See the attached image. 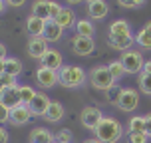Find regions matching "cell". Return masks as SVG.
I'll use <instances>...</instances> for the list:
<instances>
[{
	"label": "cell",
	"mask_w": 151,
	"mask_h": 143,
	"mask_svg": "<svg viewBox=\"0 0 151 143\" xmlns=\"http://www.w3.org/2000/svg\"><path fill=\"white\" fill-rule=\"evenodd\" d=\"M93 133L101 143H117L123 137V125L115 117H104L99 125L93 129Z\"/></svg>",
	"instance_id": "1"
},
{
	"label": "cell",
	"mask_w": 151,
	"mask_h": 143,
	"mask_svg": "<svg viewBox=\"0 0 151 143\" xmlns=\"http://www.w3.org/2000/svg\"><path fill=\"white\" fill-rule=\"evenodd\" d=\"M60 74V83L68 90H76V88H82L83 83L88 82V74L82 66H62Z\"/></svg>",
	"instance_id": "2"
},
{
	"label": "cell",
	"mask_w": 151,
	"mask_h": 143,
	"mask_svg": "<svg viewBox=\"0 0 151 143\" xmlns=\"http://www.w3.org/2000/svg\"><path fill=\"white\" fill-rule=\"evenodd\" d=\"M88 82L91 83L93 90H98V91H107L115 83L111 74H109V70H107V66H96V68H91L90 74H88Z\"/></svg>",
	"instance_id": "3"
},
{
	"label": "cell",
	"mask_w": 151,
	"mask_h": 143,
	"mask_svg": "<svg viewBox=\"0 0 151 143\" xmlns=\"http://www.w3.org/2000/svg\"><path fill=\"white\" fill-rule=\"evenodd\" d=\"M119 62L123 64V68H125V74H141L143 72V66H145V60L143 56L139 52H133V50H127V52L121 54Z\"/></svg>",
	"instance_id": "4"
},
{
	"label": "cell",
	"mask_w": 151,
	"mask_h": 143,
	"mask_svg": "<svg viewBox=\"0 0 151 143\" xmlns=\"http://www.w3.org/2000/svg\"><path fill=\"white\" fill-rule=\"evenodd\" d=\"M106 115L101 113V109L96 106H86L82 109V113H80V121H82V125L86 129H90V131H93V129L99 125V121L104 119Z\"/></svg>",
	"instance_id": "5"
},
{
	"label": "cell",
	"mask_w": 151,
	"mask_h": 143,
	"mask_svg": "<svg viewBox=\"0 0 151 143\" xmlns=\"http://www.w3.org/2000/svg\"><path fill=\"white\" fill-rule=\"evenodd\" d=\"M117 107L125 113H131L139 107V91L133 90V88H123L121 91V98L117 101Z\"/></svg>",
	"instance_id": "6"
},
{
	"label": "cell",
	"mask_w": 151,
	"mask_h": 143,
	"mask_svg": "<svg viewBox=\"0 0 151 143\" xmlns=\"http://www.w3.org/2000/svg\"><path fill=\"white\" fill-rule=\"evenodd\" d=\"M36 82L40 88H54L56 83H60V74L56 72V70H50V68H44V66H40L36 70Z\"/></svg>",
	"instance_id": "7"
},
{
	"label": "cell",
	"mask_w": 151,
	"mask_h": 143,
	"mask_svg": "<svg viewBox=\"0 0 151 143\" xmlns=\"http://www.w3.org/2000/svg\"><path fill=\"white\" fill-rule=\"evenodd\" d=\"M72 50H74V54H78V56H90V54H93V50H96V42H93V38L78 36V34H76V36L72 38Z\"/></svg>",
	"instance_id": "8"
},
{
	"label": "cell",
	"mask_w": 151,
	"mask_h": 143,
	"mask_svg": "<svg viewBox=\"0 0 151 143\" xmlns=\"http://www.w3.org/2000/svg\"><path fill=\"white\" fill-rule=\"evenodd\" d=\"M0 101L8 107V109H14V107L22 106V99H20V86H6L4 91L0 93Z\"/></svg>",
	"instance_id": "9"
},
{
	"label": "cell",
	"mask_w": 151,
	"mask_h": 143,
	"mask_svg": "<svg viewBox=\"0 0 151 143\" xmlns=\"http://www.w3.org/2000/svg\"><path fill=\"white\" fill-rule=\"evenodd\" d=\"M26 50H28V56H30V58H34V60L40 62L50 48H48L46 38H30V40H28V46H26Z\"/></svg>",
	"instance_id": "10"
},
{
	"label": "cell",
	"mask_w": 151,
	"mask_h": 143,
	"mask_svg": "<svg viewBox=\"0 0 151 143\" xmlns=\"http://www.w3.org/2000/svg\"><path fill=\"white\" fill-rule=\"evenodd\" d=\"M109 14V4L106 0H96V2H88V16L90 20H104Z\"/></svg>",
	"instance_id": "11"
},
{
	"label": "cell",
	"mask_w": 151,
	"mask_h": 143,
	"mask_svg": "<svg viewBox=\"0 0 151 143\" xmlns=\"http://www.w3.org/2000/svg\"><path fill=\"white\" fill-rule=\"evenodd\" d=\"M48 106H50V98L46 93H42V91H38L36 98L32 99V103L28 107H30V111H32V117H44Z\"/></svg>",
	"instance_id": "12"
},
{
	"label": "cell",
	"mask_w": 151,
	"mask_h": 143,
	"mask_svg": "<svg viewBox=\"0 0 151 143\" xmlns=\"http://www.w3.org/2000/svg\"><path fill=\"white\" fill-rule=\"evenodd\" d=\"M30 119H32V111H30L28 106H18V107H14V109L10 111V123L16 125V127L26 125Z\"/></svg>",
	"instance_id": "13"
},
{
	"label": "cell",
	"mask_w": 151,
	"mask_h": 143,
	"mask_svg": "<svg viewBox=\"0 0 151 143\" xmlns=\"http://www.w3.org/2000/svg\"><path fill=\"white\" fill-rule=\"evenodd\" d=\"M40 66L60 72L62 66H64V58H62V54L58 52V50H48V52L44 54V58L40 60Z\"/></svg>",
	"instance_id": "14"
},
{
	"label": "cell",
	"mask_w": 151,
	"mask_h": 143,
	"mask_svg": "<svg viewBox=\"0 0 151 143\" xmlns=\"http://www.w3.org/2000/svg\"><path fill=\"white\" fill-rule=\"evenodd\" d=\"M107 44L111 46L113 50H121V52H127L131 50V46L135 44V36L129 34V36H107Z\"/></svg>",
	"instance_id": "15"
},
{
	"label": "cell",
	"mask_w": 151,
	"mask_h": 143,
	"mask_svg": "<svg viewBox=\"0 0 151 143\" xmlns=\"http://www.w3.org/2000/svg\"><path fill=\"white\" fill-rule=\"evenodd\" d=\"M54 22L58 24L62 30H70V28H76L78 18H76V12L72 8H62V12L58 14V18H56Z\"/></svg>",
	"instance_id": "16"
},
{
	"label": "cell",
	"mask_w": 151,
	"mask_h": 143,
	"mask_svg": "<svg viewBox=\"0 0 151 143\" xmlns=\"http://www.w3.org/2000/svg\"><path fill=\"white\" fill-rule=\"evenodd\" d=\"M26 30H28L30 38H44L46 20L38 18V16H30V18L26 20Z\"/></svg>",
	"instance_id": "17"
},
{
	"label": "cell",
	"mask_w": 151,
	"mask_h": 143,
	"mask_svg": "<svg viewBox=\"0 0 151 143\" xmlns=\"http://www.w3.org/2000/svg\"><path fill=\"white\" fill-rule=\"evenodd\" d=\"M64 115H66V111H64V106L60 101H50V106L44 113V119L48 123H58V121L64 119Z\"/></svg>",
	"instance_id": "18"
},
{
	"label": "cell",
	"mask_w": 151,
	"mask_h": 143,
	"mask_svg": "<svg viewBox=\"0 0 151 143\" xmlns=\"http://www.w3.org/2000/svg\"><path fill=\"white\" fill-rule=\"evenodd\" d=\"M56 137L50 129L46 127H34L30 131V143H54Z\"/></svg>",
	"instance_id": "19"
},
{
	"label": "cell",
	"mask_w": 151,
	"mask_h": 143,
	"mask_svg": "<svg viewBox=\"0 0 151 143\" xmlns=\"http://www.w3.org/2000/svg\"><path fill=\"white\" fill-rule=\"evenodd\" d=\"M62 34H64V30H62V28L54 22V20H48V22H46L44 38H46V42H48V44H56V42H60V40H62Z\"/></svg>",
	"instance_id": "20"
},
{
	"label": "cell",
	"mask_w": 151,
	"mask_h": 143,
	"mask_svg": "<svg viewBox=\"0 0 151 143\" xmlns=\"http://www.w3.org/2000/svg\"><path fill=\"white\" fill-rule=\"evenodd\" d=\"M32 16H38L42 20H50V0H34L32 4Z\"/></svg>",
	"instance_id": "21"
},
{
	"label": "cell",
	"mask_w": 151,
	"mask_h": 143,
	"mask_svg": "<svg viewBox=\"0 0 151 143\" xmlns=\"http://www.w3.org/2000/svg\"><path fill=\"white\" fill-rule=\"evenodd\" d=\"M22 74V62L14 58V56H8L4 60V75H10V78H16V75Z\"/></svg>",
	"instance_id": "22"
},
{
	"label": "cell",
	"mask_w": 151,
	"mask_h": 143,
	"mask_svg": "<svg viewBox=\"0 0 151 143\" xmlns=\"http://www.w3.org/2000/svg\"><path fill=\"white\" fill-rule=\"evenodd\" d=\"M131 34V26L127 20H115L109 24V36H129Z\"/></svg>",
	"instance_id": "23"
},
{
	"label": "cell",
	"mask_w": 151,
	"mask_h": 143,
	"mask_svg": "<svg viewBox=\"0 0 151 143\" xmlns=\"http://www.w3.org/2000/svg\"><path fill=\"white\" fill-rule=\"evenodd\" d=\"M76 34H78V36H88V38H91L93 34H96L93 22H91L90 18H80V20L76 22Z\"/></svg>",
	"instance_id": "24"
},
{
	"label": "cell",
	"mask_w": 151,
	"mask_h": 143,
	"mask_svg": "<svg viewBox=\"0 0 151 143\" xmlns=\"http://www.w3.org/2000/svg\"><path fill=\"white\" fill-rule=\"evenodd\" d=\"M107 70H109V74H111L113 82H119L121 78L125 75V68H123V64H121L119 60H113L107 64Z\"/></svg>",
	"instance_id": "25"
},
{
	"label": "cell",
	"mask_w": 151,
	"mask_h": 143,
	"mask_svg": "<svg viewBox=\"0 0 151 143\" xmlns=\"http://www.w3.org/2000/svg\"><path fill=\"white\" fill-rule=\"evenodd\" d=\"M38 91L32 86H20V99H22V106H30L32 99L36 98Z\"/></svg>",
	"instance_id": "26"
},
{
	"label": "cell",
	"mask_w": 151,
	"mask_h": 143,
	"mask_svg": "<svg viewBox=\"0 0 151 143\" xmlns=\"http://www.w3.org/2000/svg\"><path fill=\"white\" fill-rule=\"evenodd\" d=\"M131 131H145V117L143 115H133L127 121V133Z\"/></svg>",
	"instance_id": "27"
},
{
	"label": "cell",
	"mask_w": 151,
	"mask_h": 143,
	"mask_svg": "<svg viewBox=\"0 0 151 143\" xmlns=\"http://www.w3.org/2000/svg\"><path fill=\"white\" fill-rule=\"evenodd\" d=\"M137 86H139V91L145 93V96H151V74H139L137 78Z\"/></svg>",
	"instance_id": "28"
},
{
	"label": "cell",
	"mask_w": 151,
	"mask_h": 143,
	"mask_svg": "<svg viewBox=\"0 0 151 143\" xmlns=\"http://www.w3.org/2000/svg\"><path fill=\"white\" fill-rule=\"evenodd\" d=\"M135 44H139L143 50H151V34L145 28H141V30L135 34Z\"/></svg>",
	"instance_id": "29"
},
{
	"label": "cell",
	"mask_w": 151,
	"mask_h": 143,
	"mask_svg": "<svg viewBox=\"0 0 151 143\" xmlns=\"http://www.w3.org/2000/svg\"><path fill=\"white\" fill-rule=\"evenodd\" d=\"M121 91H123V88H121V86H117V83H113L111 88L106 91L107 101H109V103H113V106H117V101H119V98H121Z\"/></svg>",
	"instance_id": "30"
},
{
	"label": "cell",
	"mask_w": 151,
	"mask_h": 143,
	"mask_svg": "<svg viewBox=\"0 0 151 143\" xmlns=\"http://www.w3.org/2000/svg\"><path fill=\"white\" fill-rule=\"evenodd\" d=\"M149 135L145 131H131L129 133V143H147Z\"/></svg>",
	"instance_id": "31"
},
{
	"label": "cell",
	"mask_w": 151,
	"mask_h": 143,
	"mask_svg": "<svg viewBox=\"0 0 151 143\" xmlns=\"http://www.w3.org/2000/svg\"><path fill=\"white\" fill-rule=\"evenodd\" d=\"M54 137H56V143H72V139H74L70 129H60Z\"/></svg>",
	"instance_id": "32"
},
{
	"label": "cell",
	"mask_w": 151,
	"mask_h": 143,
	"mask_svg": "<svg viewBox=\"0 0 151 143\" xmlns=\"http://www.w3.org/2000/svg\"><path fill=\"white\" fill-rule=\"evenodd\" d=\"M121 8H139L145 4V0H117Z\"/></svg>",
	"instance_id": "33"
},
{
	"label": "cell",
	"mask_w": 151,
	"mask_h": 143,
	"mask_svg": "<svg viewBox=\"0 0 151 143\" xmlns=\"http://www.w3.org/2000/svg\"><path fill=\"white\" fill-rule=\"evenodd\" d=\"M10 111H12V109H8V107L0 101V125H4V123L10 121Z\"/></svg>",
	"instance_id": "34"
},
{
	"label": "cell",
	"mask_w": 151,
	"mask_h": 143,
	"mask_svg": "<svg viewBox=\"0 0 151 143\" xmlns=\"http://www.w3.org/2000/svg\"><path fill=\"white\" fill-rule=\"evenodd\" d=\"M62 8H64V6H60L58 2L50 0V20H56V18H58V14L62 12Z\"/></svg>",
	"instance_id": "35"
},
{
	"label": "cell",
	"mask_w": 151,
	"mask_h": 143,
	"mask_svg": "<svg viewBox=\"0 0 151 143\" xmlns=\"http://www.w3.org/2000/svg\"><path fill=\"white\" fill-rule=\"evenodd\" d=\"M10 135H8V131L4 129V125H0V143H8Z\"/></svg>",
	"instance_id": "36"
},
{
	"label": "cell",
	"mask_w": 151,
	"mask_h": 143,
	"mask_svg": "<svg viewBox=\"0 0 151 143\" xmlns=\"http://www.w3.org/2000/svg\"><path fill=\"white\" fill-rule=\"evenodd\" d=\"M145 133L149 135V139H151V113H147L145 115Z\"/></svg>",
	"instance_id": "37"
},
{
	"label": "cell",
	"mask_w": 151,
	"mask_h": 143,
	"mask_svg": "<svg viewBox=\"0 0 151 143\" xmlns=\"http://www.w3.org/2000/svg\"><path fill=\"white\" fill-rule=\"evenodd\" d=\"M24 2H26V0H6V4L8 6H14V8H20L24 4Z\"/></svg>",
	"instance_id": "38"
},
{
	"label": "cell",
	"mask_w": 151,
	"mask_h": 143,
	"mask_svg": "<svg viewBox=\"0 0 151 143\" xmlns=\"http://www.w3.org/2000/svg\"><path fill=\"white\" fill-rule=\"evenodd\" d=\"M8 58V50H6V46L0 42V60H6Z\"/></svg>",
	"instance_id": "39"
},
{
	"label": "cell",
	"mask_w": 151,
	"mask_h": 143,
	"mask_svg": "<svg viewBox=\"0 0 151 143\" xmlns=\"http://www.w3.org/2000/svg\"><path fill=\"white\" fill-rule=\"evenodd\" d=\"M143 74H151V60L145 62V66H143Z\"/></svg>",
	"instance_id": "40"
},
{
	"label": "cell",
	"mask_w": 151,
	"mask_h": 143,
	"mask_svg": "<svg viewBox=\"0 0 151 143\" xmlns=\"http://www.w3.org/2000/svg\"><path fill=\"white\" fill-rule=\"evenodd\" d=\"M82 143H101V141H99L98 137H88V139H83Z\"/></svg>",
	"instance_id": "41"
},
{
	"label": "cell",
	"mask_w": 151,
	"mask_h": 143,
	"mask_svg": "<svg viewBox=\"0 0 151 143\" xmlns=\"http://www.w3.org/2000/svg\"><path fill=\"white\" fill-rule=\"evenodd\" d=\"M6 0H0V14H2V12H4V10H6Z\"/></svg>",
	"instance_id": "42"
},
{
	"label": "cell",
	"mask_w": 151,
	"mask_h": 143,
	"mask_svg": "<svg viewBox=\"0 0 151 143\" xmlns=\"http://www.w3.org/2000/svg\"><path fill=\"white\" fill-rule=\"evenodd\" d=\"M4 88H6V83H4V78H2V75H0V93H2V91H4Z\"/></svg>",
	"instance_id": "43"
},
{
	"label": "cell",
	"mask_w": 151,
	"mask_h": 143,
	"mask_svg": "<svg viewBox=\"0 0 151 143\" xmlns=\"http://www.w3.org/2000/svg\"><path fill=\"white\" fill-rule=\"evenodd\" d=\"M0 75H4V60H0Z\"/></svg>",
	"instance_id": "44"
},
{
	"label": "cell",
	"mask_w": 151,
	"mask_h": 143,
	"mask_svg": "<svg viewBox=\"0 0 151 143\" xmlns=\"http://www.w3.org/2000/svg\"><path fill=\"white\" fill-rule=\"evenodd\" d=\"M68 4H80V2H83V0H66Z\"/></svg>",
	"instance_id": "45"
},
{
	"label": "cell",
	"mask_w": 151,
	"mask_h": 143,
	"mask_svg": "<svg viewBox=\"0 0 151 143\" xmlns=\"http://www.w3.org/2000/svg\"><path fill=\"white\" fill-rule=\"evenodd\" d=\"M143 28H145V30H147V32H149V34H151V22H147V24H145V26H143Z\"/></svg>",
	"instance_id": "46"
},
{
	"label": "cell",
	"mask_w": 151,
	"mask_h": 143,
	"mask_svg": "<svg viewBox=\"0 0 151 143\" xmlns=\"http://www.w3.org/2000/svg\"><path fill=\"white\" fill-rule=\"evenodd\" d=\"M86 2H96V0H86Z\"/></svg>",
	"instance_id": "47"
},
{
	"label": "cell",
	"mask_w": 151,
	"mask_h": 143,
	"mask_svg": "<svg viewBox=\"0 0 151 143\" xmlns=\"http://www.w3.org/2000/svg\"><path fill=\"white\" fill-rule=\"evenodd\" d=\"M54 143H56V141H54Z\"/></svg>",
	"instance_id": "48"
}]
</instances>
